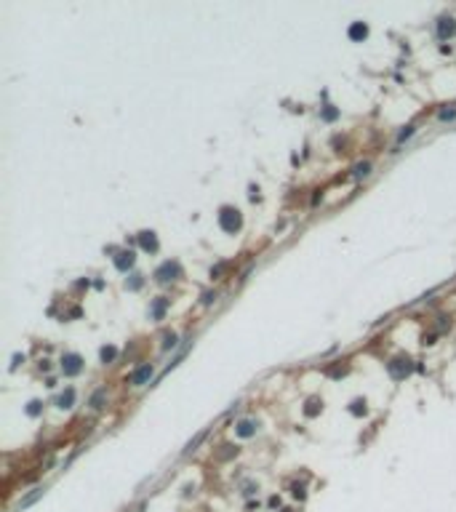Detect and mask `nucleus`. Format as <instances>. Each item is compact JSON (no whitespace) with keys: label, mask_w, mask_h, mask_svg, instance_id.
Instances as JSON below:
<instances>
[{"label":"nucleus","mask_w":456,"mask_h":512,"mask_svg":"<svg viewBox=\"0 0 456 512\" xmlns=\"http://www.w3.org/2000/svg\"><path fill=\"white\" fill-rule=\"evenodd\" d=\"M320 408H323V403H320V400H318V398H309V400H307V408H304V413H307V416H315V413H318Z\"/></svg>","instance_id":"6ab92c4d"},{"label":"nucleus","mask_w":456,"mask_h":512,"mask_svg":"<svg viewBox=\"0 0 456 512\" xmlns=\"http://www.w3.org/2000/svg\"><path fill=\"white\" fill-rule=\"evenodd\" d=\"M144 278L142 275H131V280H125V288H131V291H136V288H142Z\"/></svg>","instance_id":"4be33fe9"},{"label":"nucleus","mask_w":456,"mask_h":512,"mask_svg":"<svg viewBox=\"0 0 456 512\" xmlns=\"http://www.w3.org/2000/svg\"><path fill=\"white\" fill-rule=\"evenodd\" d=\"M456 117V107H443L438 112V120H454Z\"/></svg>","instance_id":"5701e85b"},{"label":"nucleus","mask_w":456,"mask_h":512,"mask_svg":"<svg viewBox=\"0 0 456 512\" xmlns=\"http://www.w3.org/2000/svg\"><path fill=\"white\" fill-rule=\"evenodd\" d=\"M347 35H349V40H366V37H368V27L363 22H355L352 27H349Z\"/></svg>","instance_id":"9b49d317"},{"label":"nucleus","mask_w":456,"mask_h":512,"mask_svg":"<svg viewBox=\"0 0 456 512\" xmlns=\"http://www.w3.org/2000/svg\"><path fill=\"white\" fill-rule=\"evenodd\" d=\"M80 371H83V358L77 352H67L62 358V373L64 376H77Z\"/></svg>","instance_id":"20e7f679"},{"label":"nucleus","mask_w":456,"mask_h":512,"mask_svg":"<svg viewBox=\"0 0 456 512\" xmlns=\"http://www.w3.org/2000/svg\"><path fill=\"white\" fill-rule=\"evenodd\" d=\"M222 272H224V264H216L214 270H211V278H219Z\"/></svg>","instance_id":"bb28decb"},{"label":"nucleus","mask_w":456,"mask_h":512,"mask_svg":"<svg viewBox=\"0 0 456 512\" xmlns=\"http://www.w3.org/2000/svg\"><path fill=\"white\" fill-rule=\"evenodd\" d=\"M99 358H102V363L107 366V363H112V360L117 358V350H115V347H102V352H99Z\"/></svg>","instance_id":"dca6fc26"},{"label":"nucleus","mask_w":456,"mask_h":512,"mask_svg":"<svg viewBox=\"0 0 456 512\" xmlns=\"http://www.w3.org/2000/svg\"><path fill=\"white\" fill-rule=\"evenodd\" d=\"M435 32H438L440 40H448V37L456 35V19L454 16H440L438 24H435Z\"/></svg>","instance_id":"39448f33"},{"label":"nucleus","mask_w":456,"mask_h":512,"mask_svg":"<svg viewBox=\"0 0 456 512\" xmlns=\"http://www.w3.org/2000/svg\"><path fill=\"white\" fill-rule=\"evenodd\" d=\"M320 117H323V120H336V117H339V110L331 107V104H326V107H323V112H320Z\"/></svg>","instance_id":"412c9836"},{"label":"nucleus","mask_w":456,"mask_h":512,"mask_svg":"<svg viewBox=\"0 0 456 512\" xmlns=\"http://www.w3.org/2000/svg\"><path fill=\"white\" fill-rule=\"evenodd\" d=\"M27 413H30V416H38V413H40V400H30Z\"/></svg>","instance_id":"393cba45"},{"label":"nucleus","mask_w":456,"mask_h":512,"mask_svg":"<svg viewBox=\"0 0 456 512\" xmlns=\"http://www.w3.org/2000/svg\"><path fill=\"white\" fill-rule=\"evenodd\" d=\"M104 400H107V390H96L94 395H91L88 405H91L94 411H99V408H104Z\"/></svg>","instance_id":"4468645a"},{"label":"nucleus","mask_w":456,"mask_h":512,"mask_svg":"<svg viewBox=\"0 0 456 512\" xmlns=\"http://www.w3.org/2000/svg\"><path fill=\"white\" fill-rule=\"evenodd\" d=\"M214 301H216V293H211V291L203 293V304H206V307H208V304H214Z\"/></svg>","instance_id":"a878e982"},{"label":"nucleus","mask_w":456,"mask_h":512,"mask_svg":"<svg viewBox=\"0 0 456 512\" xmlns=\"http://www.w3.org/2000/svg\"><path fill=\"white\" fill-rule=\"evenodd\" d=\"M176 278H182V267L176 264V261H163V264L155 270V280H157L160 286L174 283Z\"/></svg>","instance_id":"7ed1b4c3"},{"label":"nucleus","mask_w":456,"mask_h":512,"mask_svg":"<svg viewBox=\"0 0 456 512\" xmlns=\"http://www.w3.org/2000/svg\"><path fill=\"white\" fill-rule=\"evenodd\" d=\"M56 405H59V408H72V405H75V390L67 387V390L56 398Z\"/></svg>","instance_id":"f8f14e48"},{"label":"nucleus","mask_w":456,"mask_h":512,"mask_svg":"<svg viewBox=\"0 0 456 512\" xmlns=\"http://www.w3.org/2000/svg\"><path fill=\"white\" fill-rule=\"evenodd\" d=\"M176 344H179V336L171 331V333H166V336H163V344H160V347H163V352H166V350H174Z\"/></svg>","instance_id":"a211bd4d"},{"label":"nucleus","mask_w":456,"mask_h":512,"mask_svg":"<svg viewBox=\"0 0 456 512\" xmlns=\"http://www.w3.org/2000/svg\"><path fill=\"white\" fill-rule=\"evenodd\" d=\"M43 491H45V488H32V494H27V496H24L22 502H19V507H30V504L35 502L38 496H43Z\"/></svg>","instance_id":"aec40b11"},{"label":"nucleus","mask_w":456,"mask_h":512,"mask_svg":"<svg viewBox=\"0 0 456 512\" xmlns=\"http://www.w3.org/2000/svg\"><path fill=\"white\" fill-rule=\"evenodd\" d=\"M134 261H136L134 251H117V254H115V267H117L120 272H128L131 267H134Z\"/></svg>","instance_id":"1a4fd4ad"},{"label":"nucleus","mask_w":456,"mask_h":512,"mask_svg":"<svg viewBox=\"0 0 456 512\" xmlns=\"http://www.w3.org/2000/svg\"><path fill=\"white\" fill-rule=\"evenodd\" d=\"M168 304H171V301H168L166 296H157V299L150 304V318H152V320H163V315H166Z\"/></svg>","instance_id":"9d476101"},{"label":"nucleus","mask_w":456,"mask_h":512,"mask_svg":"<svg viewBox=\"0 0 456 512\" xmlns=\"http://www.w3.org/2000/svg\"><path fill=\"white\" fill-rule=\"evenodd\" d=\"M152 371H155V368H152V363H142V366H139V368L128 376V384H131V387H142V384H147L150 379H152Z\"/></svg>","instance_id":"423d86ee"},{"label":"nucleus","mask_w":456,"mask_h":512,"mask_svg":"<svg viewBox=\"0 0 456 512\" xmlns=\"http://www.w3.org/2000/svg\"><path fill=\"white\" fill-rule=\"evenodd\" d=\"M368 174H371V163H368V160H366V163H358V166L352 168V176H355V179H366Z\"/></svg>","instance_id":"2eb2a0df"},{"label":"nucleus","mask_w":456,"mask_h":512,"mask_svg":"<svg viewBox=\"0 0 456 512\" xmlns=\"http://www.w3.org/2000/svg\"><path fill=\"white\" fill-rule=\"evenodd\" d=\"M219 227L224 229V232H229V235H235V232H240V227H243V216L237 208L232 206H224L222 211H219Z\"/></svg>","instance_id":"f257e3e1"},{"label":"nucleus","mask_w":456,"mask_h":512,"mask_svg":"<svg viewBox=\"0 0 456 512\" xmlns=\"http://www.w3.org/2000/svg\"><path fill=\"white\" fill-rule=\"evenodd\" d=\"M19 363H24V355H14V363H11V368H16Z\"/></svg>","instance_id":"cd10ccee"},{"label":"nucleus","mask_w":456,"mask_h":512,"mask_svg":"<svg viewBox=\"0 0 456 512\" xmlns=\"http://www.w3.org/2000/svg\"><path fill=\"white\" fill-rule=\"evenodd\" d=\"M366 400H352V405H349V413L352 416H366Z\"/></svg>","instance_id":"f3484780"},{"label":"nucleus","mask_w":456,"mask_h":512,"mask_svg":"<svg viewBox=\"0 0 456 512\" xmlns=\"http://www.w3.org/2000/svg\"><path fill=\"white\" fill-rule=\"evenodd\" d=\"M206 438H208V430H203V432H197V435L192 438V440H190L187 445H184V451H182V454H184V456H187V454H192V451H195V448H197V445H200L203 440H206Z\"/></svg>","instance_id":"ddd939ff"},{"label":"nucleus","mask_w":456,"mask_h":512,"mask_svg":"<svg viewBox=\"0 0 456 512\" xmlns=\"http://www.w3.org/2000/svg\"><path fill=\"white\" fill-rule=\"evenodd\" d=\"M256 430H259V422H254V419H240V422L235 424L237 438H254Z\"/></svg>","instance_id":"6e6552de"},{"label":"nucleus","mask_w":456,"mask_h":512,"mask_svg":"<svg viewBox=\"0 0 456 512\" xmlns=\"http://www.w3.org/2000/svg\"><path fill=\"white\" fill-rule=\"evenodd\" d=\"M139 246H142L147 254H155L157 248H160V243H157V238H155V232H152V229H144V232H139Z\"/></svg>","instance_id":"0eeeda50"},{"label":"nucleus","mask_w":456,"mask_h":512,"mask_svg":"<svg viewBox=\"0 0 456 512\" xmlns=\"http://www.w3.org/2000/svg\"><path fill=\"white\" fill-rule=\"evenodd\" d=\"M411 371H414V363H411V358H406V355H398V358H392L387 363V373L392 379H398V382H400V379H406Z\"/></svg>","instance_id":"f03ea898"},{"label":"nucleus","mask_w":456,"mask_h":512,"mask_svg":"<svg viewBox=\"0 0 456 512\" xmlns=\"http://www.w3.org/2000/svg\"><path fill=\"white\" fill-rule=\"evenodd\" d=\"M414 131H416L414 126H408L406 131H400V134H398V144H403L406 139H411V136H414Z\"/></svg>","instance_id":"b1692460"}]
</instances>
